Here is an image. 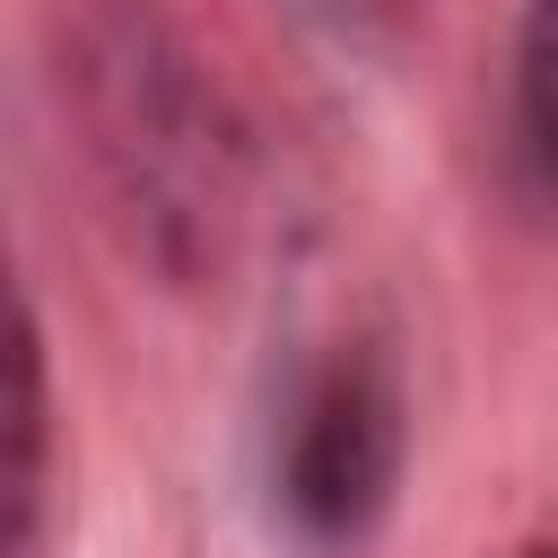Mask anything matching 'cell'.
I'll return each instance as SVG.
<instances>
[{"label": "cell", "mask_w": 558, "mask_h": 558, "mask_svg": "<svg viewBox=\"0 0 558 558\" xmlns=\"http://www.w3.org/2000/svg\"><path fill=\"white\" fill-rule=\"evenodd\" d=\"M401 384L375 357H331L296 418H288V453H279V506L314 549H357L392 488H401Z\"/></svg>", "instance_id": "6da1fadb"}, {"label": "cell", "mask_w": 558, "mask_h": 558, "mask_svg": "<svg viewBox=\"0 0 558 558\" xmlns=\"http://www.w3.org/2000/svg\"><path fill=\"white\" fill-rule=\"evenodd\" d=\"M523 131H532V148H541V166L558 183V9L541 17L532 61H523Z\"/></svg>", "instance_id": "7a4b0ae2"}, {"label": "cell", "mask_w": 558, "mask_h": 558, "mask_svg": "<svg viewBox=\"0 0 558 558\" xmlns=\"http://www.w3.org/2000/svg\"><path fill=\"white\" fill-rule=\"evenodd\" d=\"M523 558H558V541H541V549H523Z\"/></svg>", "instance_id": "3957f363"}]
</instances>
